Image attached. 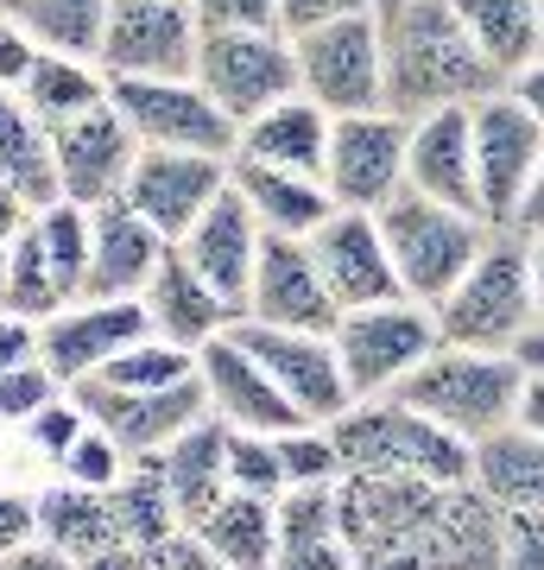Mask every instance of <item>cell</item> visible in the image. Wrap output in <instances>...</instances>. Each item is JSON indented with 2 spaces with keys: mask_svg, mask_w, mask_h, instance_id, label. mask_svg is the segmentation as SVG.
<instances>
[{
  "mask_svg": "<svg viewBox=\"0 0 544 570\" xmlns=\"http://www.w3.org/2000/svg\"><path fill=\"white\" fill-rule=\"evenodd\" d=\"M386 39V108L399 121L437 115V108H475L494 89H506L501 70L482 58L449 0H405L380 20Z\"/></svg>",
  "mask_w": 544,
  "mask_h": 570,
  "instance_id": "6da1fadb",
  "label": "cell"
},
{
  "mask_svg": "<svg viewBox=\"0 0 544 570\" xmlns=\"http://www.w3.org/2000/svg\"><path fill=\"white\" fill-rule=\"evenodd\" d=\"M329 438L343 450V475H418V482H475V444L444 431L437 419L386 400H355L343 419H329Z\"/></svg>",
  "mask_w": 544,
  "mask_h": 570,
  "instance_id": "7a4b0ae2",
  "label": "cell"
},
{
  "mask_svg": "<svg viewBox=\"0 0 544 570\" xmlns=\"http://www.w3.org/2000/svg\"><path fill=\"white\" fill-rule=\"evenodd\" d=\"M520 393H525L520 355H487V348L437 343L393 387V400L424 412V419H437L444 431H456L468 444H482V438H494V431H506L520 419Z\"/></svg>",
  "mask_w": 544,
  "mask_h": 570,
  "instance_id": "3957f363",
  "label": "cell"
},
{
  "mask_svg": "<svg viewBox=\"0 0 544 570\" xmlns=\"http://www.w3.org/2000/svg\"><path fill=\"white\" fill-rule=\"evenodd\" d=\"M437 311L444 343L456 348H487V355H513L520 336L538 324V292H532V242L520 228H494L482 261L449 285Z\"/></svg>",
  "mask_w": 544,
  "mask_h": 570,
  "instance_id": "277c9868",
  "label": "cell"
},
{
  "mask_svg": "<svg viewBox=\"0 0 544 570\" xmlns=\"http://www.w3.org/2000/svg\"><path fill=\"white\" fill-rule=\"evenodd\" d=\"M380 235H386L393 266H399L405 298H418V305H444L449 285L482 261L494 223H482L475 209H449V204L418 197V190H399V197L380 209Z\"/></svg>",
  "mask_w": 544,
  "mask_h": 570,
  "instance_id": "5b68a950",
  "label": "cell"
},
{
  "mask_svg": "<svg viewBox=\"0 0 544 570\" xmlns=\"http://www.w3.org/2000/svg\"><path fill=\"white\" fill-rule=\"evenodd\" d=\"M329 343H336L348 393L355 400H386L431 348L444 343V330H437V311L418 305V298H386V305L343 311Z\"/></svg>",
  "mask_w": 544,
  "mask_h": 570,
  "instance_id": "8992f818",
  "label": "cell"
},
{
  "mask_svg": "<svg viewBox=\"0 0 544 570\" xmlns=\"http://www.w3.org/2000/svg\"><path fill=\"white\" fill-rule=\"evenodd\" d=\"M291 58H298V96H310L323 115H367V108H386L380 13L310 26V32L291 39Z\"/></svg>",
  "mask_w": 544,
  "mask_h": 570,
  "instance_id": "52a82bcc",
  "label": "cell"
},
{
  "mask_svg": "<svg viewBox=\"0 0 544 570\" xmlns=\"http://www.w3.org/2000/svg\"><path fill=\"white\" fill-rule=\"evenodd\" d=\"M108 102L121 108L140 146H171V153H216L235 159L241 127L209 102L197 77H108Z\"/></svg>",
  "mask_w": 544,
  "mask_h": 570,
  "instance_id": "ba28073f",
  "label": "cell"
},
{
  "mask_svg": "<svg viewBox=\"0 0 544 570\" xmlns=\"http://www.w3.org/2000/svg\"><path fill=\"white\" fill-rule=\"evenodd\" d=\"M197 82L235 127L266 115L273 102L298 96V58L285 32H202Z\"/></svg>",
  "mask_w": 544,
  "mask_h": 570,
  "instance_id": "9c48e42d",
  "label": "cell"
},
{
  "mask_svg": "<svg viewBox=\"0 0 544 570\" xmlns=\"http://www.w3.org/2000/svg\"><path fill=\"white\" fill-rule=\"evenodd\" d=\"M405 146H412V121H399L393 108L336 115L329 121V159H323V184H329L336 209H374L380 216L405 190Z\"/></svg>",
  "mask_w": 544,
  "mask_h": 570,
  "instance_id": "30bf717a",
  "label": "cell"
},
{
  "mask_svg": "<svg viewBox=\"0 0 544 570\" xmlns=\"http://www.w3.org/2000/svg\"><path fill=\"white\" fill-rule=\"evenodd\" d=\"M538 159L544 127L513 89H494L487 102H475V197L494 228H513L525 190L538 178Z\"/></svg>",
  "mask_w": 544,
  "mask_h": 570,
  "instance_id": "8fae6325",
  "label": "cell"
},
{
  "mask_svg": "<svg viewBox=\"0 0 544 570\" xmlns=\"http://www.w3.org/2000/svg\"><path fill=\"white\" fill-rule=\"evenodd\" d=\"M89 425H101L127 456H159L171 438H184L190 425L209 419V393H202V374L190 381H171V387H108V381H77L70 387Z\"/></svg>",
  "mask_w": 544,
  "mask_h": 570,
  "instance_id": "7c38bea8",
  "label": "cell"
},
{
  "mask_svg": "<svg viewBox=\"0 0 544 570\" xmlns=\"http://www.w3.org/2000/svg\"><path fill=\"white\" fill-rule=\"evenodd\" d=\"M197 45L190 0H115L96 63L108 77H197Z\"/></svg>",
  "mask_w": 544,
  "mask_h": 570,
  "instance_id": "4fadbf2b",
  "label": "cell"
},
{
  "mask_svg": "<svg viewBox=\"0 0 544 570\" xmlns=\"http://www.w3.org/2000/svg\"><path fill=\"white\" fill-rule=\"evenodd\" d=\"M235 336H241V348L279 381V393L310 425H329V419H343L355 406L329 336H317V330H273V324H254V317H241Z\"/></svg>",
  "mask_w": 544,
  "mask_h": 570,
  "instance_id": "5bb4252c",
  "label": "cell"
},
{
  "mask_svg": "<svg viewBox=\"0 0 544 570\" xmlns=\"http://www.w3.org/2000/svg\"><path fill=\"white\" fill-rule=\"evenodd\" d=\"M140 336H152L140 298H70L58 317L39 324V362L63 387H77V381L101 374L121 348H133Z\"/></svg>",
  "mask_w": 544,
  "mask_h": 570,
  "instance_id": "9a60e30c",
  "label": "cell"
},
{
  "mask_svg": "<svg viewBox=\"0 0 544 570\" xmlns=\"http://www.w3.org/2000/svg\"><path fill=\"white\" fill-rule=\"evenodd\" d=\"M228 190V159L216 153H171V146H140V159L127 171V204L159 228L165 242H184L197 216Z\"/></svg>",
  "mask_w": 544,
  "mask_h": 570,
  "instance_id": "2e32d148",
  "label": "cell"
},
{
  "mask_svg": "<svg viewBox=\"0 0 544 570\" xmlns=\"http://www.w3.org/2000/svg\"><path fill=\"white\" fill-rule=\"evenodd\" d=\"M247 317L254 324H273V330H317V336H329V330L343 324V305L329 298L310 242H298V235H266L254 285H247Z\"/></svg>",
  "mask_w": 544,
  "mask_h": 570,
  "instance_id": "e0dca14e",
  "label": "cell"
},
{
  "mask_svg": "<svg viewBox=\"0 0 544 570\" xmlns=\"http://www.w3.org/2000/svg\"><path fill=\"white\" fill-rule=\"evenodd\" d=\"M310 254H317V273H323L329 298L343 311L405 298L399 266L386 254V235H380V216H374V209H336V216L310 235Z\"/></svg>",
  "mask_w": 544,
  "mask_h": 570,
  "instance_id": "ac0fdd59",
  "label": "cell"
},
{
  "mask_svg": "<svg viewBox=\"0 0 544 570\" xmlns=\"http://www.w3.org/2000/svg\"><path fill=\"white\" fill-rule=\"evenodd\" d=\"M51 146H58L63 197L82 204V209L115 204V197L127 190L133 159H140V140H133V127L121 121L115 102H101V108H89V115H77V121L51 127Z\"/></svg>",
  "mask_w": 544,
  "mask_h": 570,
  "instance_id": "d6986e66",
  "label": "cell"
},
{
  "mask_svg": "<svg viewBox=\"0 0 544 570\" xmlns=\"http://www.w3.org/2000/svg\"><path fill=\"white\" fill-rule=\"evenodd\" d=\"M197 374H202V393H209V419H222L228 431H291V425H310V419H304V412L279 393V381H273V374H266V367L241 348L235 330L216 336L209 348H197Z\"/></svg>",
  "mask_w": 544,
  "mask_h": 570,
  "instance_id": "ffe728a7",
  "label": "cell"
},
{
  "mask_svg": "<svg viewBox=\"0 0 544 570\" xmlns=\"http://www.w3.org/2000/svg\"><path fill=\"white\" fill-rule=\"evenodd\" d=\"M405 190L482 216V197H475V108H437V115H418V121H412Z\"/></svg>",
  "mask_w": 544,
  "mask_h": 570,
  "instance_id": "44dd1931",
  "label": "cell"
},
{
  "mask_svg": "<svg viewBox=\"0 0 544 570\" xmlns=\"http://www.w3.org/2000/svg\"><path fill=\"white\" fill-rule=\"evenodd\" d=\"M260 242H266V228L254 223L241 190L228 184L222 197L197 216V228L178 242V254L235 305V317H247V285H254V266H260Z\"/></svg>",
  "mask_w": 544,
  "mask_h": 570,
  "instance_id": "7402d4cb",
  "label": "cell"
},
{
  "mask_svg": "<svg viewBox=\"0 0 544 570\" xmlns=\"http://www.w3.org/2000/svg\"><path fill=\"white\" fill-rule=\"evenodd\" d=\"M140 305H146L152 336L190 348V355H197V348H209L216 336H228V330L241 324V317H235V305H228L222 292H216V285H209L197 266L178 254V242H171V254L159 261V273L146 279Z\"/></svg>",
  "mask_w": 544,
  "mask_h": 570,
  "instance_id": "603a6c76",
  "label": "cell"
},
{
  "mask_svg": "<svg viewBox=\"0 0 544 570\" xmlns=\"http://www.w3.org/2000/svg\"><path fill=\"white\" fill-rule=\"evenodd\" d=\"M96 223V242H89V279H82V298H140L146 279L159 273V261L171 254L159 228L146 223L140 209L115 197V204L89 209Z\"/></svg>",
  "mask_w": 544,
  "mask_h": 570,
  "instance_id": "cb8c5ba5",
  "label": "cell"
},
{
  "mask_svg": "<svg viewBox=\"0 0 544 570\" xmlns=\"http://www.w3.org/2000/svg\"><path fill=\"white\" fill-rule=\"evenodd\" d=\"M228 184L241 190V204L254 209V223L266 235H298V242H310L336 216L329 184L304 178V171H279V165H260V159H228Z\"/></svg>",
  "mask_w": 544,
  "mask_h": 570,
  "instance_id": "d4e9b609",
  "label": "cell"
},
{
  "mask_svg": "<svg viewBox=\"0 0 544 570\" xmlns=\"http://www.w3.org/2000/svg\"><path fill=\"white\" fill-rule=\"evenodd\" d=\"M329 121L310 96H285L273 102L266 115L241 127V146L235 159H260V165H279V171H304V178H323V159H329Z\"/></svg>",
  "mask_w": 544,
  "mask_h": 570,
  "instance_id": "484cf974",
  "label": "cell"
},
{
  "mask_svg": "<svg viewBox=\"0 0 544 570\" xmlns=\"http://www.w3.org/2000/svg\"><path fill=\"white\" fill-rule=\"evenodd\" d=\"M152 463H159L165 489H171L178 520L197 527L202 513L228 494V425L222 419H202V425H190L184 438H171Z\"/></svg>",
  "mask_w": 544,
  "mask_h": 570,
  "instance_id": "4316f807",
  "label": "cell"
},
{
  "mask_svg": "<svg viewBox=\"0 0 544 570\" xmlns=\"http://www.w3.org/2000/svg\"><path fill=\"white\" fill-rule=\"evenodd\" d=\"M0 184L26 197V209H44L63 197L51 127L20 102V89H0Z\"/></svg>",
  "mask_w": 544,
  "mask_h": 570,
  "instance_id": "83f0119b",
  "label": "cell"
},
{
  "mask_svg": "<svg viewBox=\"0 0 544 570\" xmlns=\"http://www.w3.org/2000/svg\"><path fill=\"white\" fill-rule=\"evenodd\" d=\"M190 532L235 570H273V558H279V508L247 489H228Z\"/></svg>",
  "mask_w": 544,
  "mask_h": 570,
  "instance_id": "f1b7e54d",
  "label": "cell"
},
{
  "mask_svg": "<svg viewBox=\"0 0 544 570\" xmlns=\"http://www.w3.org/2000/svg\"><path fill=\"white\" fill-rule=\"evenodd\" d=\"M475 489L506 513L544 508V438L525 431L520 419L494 438H482L475 444Z\"/></svg>",
  "mask_w": 544,
  "mask_h": 570,
  "instance_id": "f546056e",
  "label": "cell"
},
{
  "mask_svg": "<svg viewBox=\"0 0 544 570\" xmlns=\"http://www.w3.org/2000/svg\"><path fill=\"white\" fill-rule=\"evenodd\" d=\"M39 539L58 546L63 558H77V564H89L108 546H121V520H115L108 489H82V482L44 489L39 494Z\"/></svg>",
  "mask_w": 544,
  "mask_h": 570,
  "instance_id": "4dcf8cb0",
  "label": "cell"
},
{
  "mask_svg": "<svg viewBox=\"0 0 544 570\" xmlns=\"http://www.w3.org/2000/svg\"><path fill=\"white\" fill-rule=\"evenodd\" d=\"M20 102L39 115L44 127H63L108 102V70L96 58H70V51H39L20 77Z\"/></svg>",
  "mask_w": 544,
  "mask_h": 570,
  "instance_id": "1f68e13d",
  "label": "cell"
},
{
  "mask_svg": "<svg viewBox=\"0 0 544 570\" xmlns=\"http://www.w3.org/2000/svg\"><path fill=\"white\" fill-rule=\"evenodd\" d=\"M449 7L468 26V39L482 45V58L501 70V82H513L532 58H544L538 7L532 0H449Z\"/></svg>",
  "mask_w": 544,
  "mask_h": 570,
  "instance_id": "d6a6232c",
  "label": "cell"
},
{
  "mask_svg": "<svg viewBox=\"0 0 544 570\" xmlns=\"http://www.w3.org/2000/svg\"><path fill=\"white\" fill-rule=\"evenodd\" d=\"M108 501H115L121 539H133V546H146V551H165L184 532L178 508H171V489H165V475H159V463H152V456H133V463H127V475L108 489Z\"/></svg>",
  "mask_w": 544,
  "mask_h": 570,
  "instance_id": "836d02e7",
  "label": "cell"
},
{
  "mask_svg": "<svg viewBox=\"0 0 544 570\" xmlns=\"http://www.w3.org/2000/svg\"><path fill=\"white\" fill-rule=\"evenodd\" d=\"M115 0H26L20 26L32 32L39 51H70V58H101Z\"/></svg>",
  "mask_w": 544,
  "mask_h": 570,
  "instance_id": "e575fe53",
  "label": "cell"
},
{
  "mask_svg": "<svg viewBox=\"0 0 544 570\" xmlns=\"http://www.w3.org/2000/svg\"><path fill=\"white\" fill-rule=\"evenodd\" d=\"M63 305H70V292L58 285V273H51V261H44L39 228L26 223L20 235H13V247H7V311L44 324V317H58Z\"/></svg>",
  "mask_w": 544,
  "mask_h": 570,
  "instance_id": "d590c367",
  "label": "cell"
},
{
  "mask_svg": "<svg viewBox=\"0 0 544 570\" xmlns=\"http://www.w3.org/2000/svg\"><path fill=\"white\" fill-rule=\"evenodd\" d=\"M32 228H39L44 242V261L58 273V285L70 298H82V279H89V242H96V223H89V209L58 197V204L32 209Z\"/></svg>",
  "mask_w": 544,
  "mask_h": 570,
  "instance_id": "8d00e7d4",
  "label": "cell"
},
{
  "mask_svg": "<svg viewBox=\"0 0 544 570\" xmlns=\"http://www.w3.org/2000/svg\"><path fill=\"white\" fill-rule=\"evenodd\" d=\"M197 374V355L165 336H140L133 348H121L115 362L89 374V381H108V387H171V381H190Z\"/></svg>",
  "mask_w": 544,
  "mask_h": 570,
  "instance_id": "74e56055",
  "label": "cell"
},
{
  "mask_svg": "<svg viewBox=\"0 0 544 570\" xmlns=\"http://www.w3.org/2000/svg\"><path fill=\"white\" fill-rule=\"evenodd\" d=\"M228 489L266 494V501H279V494L291 489L273 431H228Z\"/></svg>",
  "mask_w": 544,
  "mask_h": 570,
  "instance_id": "f35d334b",
  "label": "cell"
},
{
  "mask_svg": "<svg viewBox=\"0 0 544 570\" xmlns=\"http://www.w3.org/2000/svg\"><path fill=\"white\" fill-rule=\"evenodd\" d=\"M279 438V463H285V482L304 489V482H343V450L329 438V425H291V431H273Z\"/></svg>",
  "mask_w": 544,
  "mask_h": 570,
  "instance_id": "ab89813d",
  "label": "cell"
},
{
  "mask_svg": "<svg viewBox=\"0 0 544 570\" xmlns=\"http://www.w3.org/2000/svg\"><path fill=\"white\" fill-rule=\"evenodd\" d=\"M127 463H133V456H127V450L115 444L101 425H89L77 444H70V456H63V482H82V489H115V482L127 475Z\"/></svg>",
  "mask_w": 544,
  "mask_h": 570,
  "instance_id": "60d3db41",
  "label": "cell"
},
{
  "mask_svg": "<svg viewBox=\"0 0 544 570\" xmlns=\"http://www.w3.org/2000/svg\"><path fill=\"white\" fill-rule=\"evenodd\" d=\"M58 393H63V381L44 362L7 367V374H0V419H20V425H26V419H32V412H44Z\"/></svg>",
  "mask_w": 544,
  "mask_h": 570,
  "instance_id": "b9f144b4",
  "label": "cell"
},
{
  "mask_svg": "<svg viewBox=\"0 0 544 570\" xmlns=\"http://www.w3.org/2000/svg\"><path fill=\"white\" fill-rule=\"evenodd\" d=\"M202 32H279V0H190Z\"/></svg>",
  "mask_w": 544,
  "mask_h": 570,
  "instance_id": "7bdbcfd3",
  "label": "cell"
},
{
  "mask_svg": "<svg viewBox=\"0 0 544 570\" xmlns=\"http://www.w3.org/2000/svg\"><path fill=\"white\" fill-rule=\"evenodd\" d=\"M26 431H32V444H39L44 456H58V463H63V456H70V444L89 431V412H82L77 400H70V387H63L44 412H32V419H26Z\"/></svg>",
  "mask_w": 544,
  "mask_h": 570,
  "instance_id": "ee69618b",
  "label": "cell"
},
{
  "mask_svg": "<svg viewBox=\"0 0 544 570\" xmlns=\"http://www.w3.org/2000/svg\"><path fill=\"white\" fill-rule=\"evenodd\" d=\"M501 570H544V508L506 513V551Z\"/></svg>",
  "mask_w": 544,
  "mask_h": 570,
  "instance_id": "f6af8a7d",
  "label": "cell"
},
{
  "mask_svg": "<svg viewBox=\"0 0 544 570\" xmlns=\"http://www.w3.org/2000/svg\"><path fill=\"white\" fill-rule=\"evenodd\" d=\"M355 13H374V0H279V32L298 39V32H310V26L355 20Z\"/></svg>",
  "mask_w": 544,
  "mask_h": 570,
  "instance_id": "bcb514c9",
  "label": "cell"
},
{
  "mask_svg": "<svg viewBox=\"0 0 544 570\" xmlns=\"http://www.w3.org/2000/svg\"><path fill=\"white\" fill-rule=\"evenodd\" d=\"M32 539H39V501L0 489V558H13V551L32 546Z\"/></svg>",
  "mask_w": 544,
  "mask_h": 570,
  "instance_id": "7dc6e473",
  "label": "cell"
},
{
  "mask_svg": "<svg viewBox=\"0 0 544 570\" xmlns=\"http://www.w3.org/2000/svg\"><path fill=\"white\" fill-rule=\"evenodd\" d=\"M273 570H355V558H348L343 532H336V539H310V546H279Z\"/></svg>",
  "mask_w": 544,
  "mask_h": 570,
  "instance_id": "c3c4849f",
  "label": "cell"
},
{
  "mask_svg": "<svg viewBox=\"0 0 544 570\" xmlns=\"http://www.w3.org/2000/svg\"><path fill=\"white\" fill-rule=\"evenodd\" d=\"M39 58V45H32V32H26L13 13H0V89H20L26 63Z\"/></svg>",
  "mask_w": 544,
  "mask_h": 570,
  "instance_id": "681fc988",
  "label": "cell"
},
{
  "mask_svg": "<svg viewBox=\"0 0 544 570\" xmlns=\"http://www.w3.org/2000/svg\"><path fill=\"white\" fill-rule=\"evenodd\" d=\"M26 362H39V324L0 311V374H7V367H26Z\"/></svg>",
  "mask_w": 544,
  "mask_h": 570,
  "instance_id": "f907efd6",
  "label": "cell"
},
{
  "mask_svg": "<svg viewBox=\"0 0 544 570\" xmlns=\"http://www.w3.org/2000/svg\"><path fill=\"white\" fill-rule=\"evenodd\" d=\"M159 570H235V564H222V558H216V551L202 546L197 532L184 527L178 539H171V546L159 551Z\"/></svg>",
  "mask_w": 544,
  "mask_h": 570,
  "instance_id": "816d5d0a",
  "label": "cell"
},
{
  "mask_svg": "<svg viewBox=\"0 0 544 570\" xmlns=\"http://www.w3.org/2000/svg\"><path fill=\"white\" fill-rule=\"evenodd\" d=\"M82 570H159V551H146V546H133V539H121V546L96 551Z\"/></svg>",
  "mask_w": 544,
  "mask_h": 570,
  "instance_id": "f5cc1de1",
  "label": "cell"
},
{
  "mask_svg": "<svg viewBox=\"0 0 544 570\" xmlns=\"http://www.w3.org/2000/svg\"><path fill=\"white\" fill-rule=\"evenodd\" d=\"M7 570H82L77 558H63L58 546H44V539H32V546H20L13 558H0Z\"/></svg>",
  "mask_w": 544,
  "mask_h": 570,
  "instance_id": "db71d44e",
  "label": "cell"
},
{
  "mask_svg": "<svg viewBox=\"0 0 544 570\" xmlns=\"http://www.w3.org/2000/svg\"><path fill=\"white\" fill-rule=\"evenodd\" d=\"M506 89H513V96H520L525 108H532V115H538V127H544V58H532L520 70V77L506 82Z\"/></svg>",
  "mask_w": 544,
  "mask_h": 570,
  "instance_id": "11a10c76",
  "label": "cell"
},
{
  "mask_svg": "<svg viewBox=\"0 0 544 570\" xmlns=\"http://www.w3.org/2000/svg\"><path fill=\"white\" fill-rule=\"evenodd\" d=\"M26 223H32V209H26V197H13V190L0 184V254L13 247V235H20Z\"/></svg>",
  "mask_w": 544,
  "mask_h": 570,
  "instance_id": "9f6ffc18",
  "label": "cell"
},
{
  "mask_svg": "<svg viewBox=\"0 0 544 570\" xmlns=\"http://www.w3.org/2000/svg\"><path fill=\"white\" fill-rule=\"evenodd\" d=\"M513 228H520V235H544V159H538V178H532V190H525Z\"/></svg>",
  "mask_w": 544,
  "mask_h": 570,
  "instance_id": "6f0895ef",
  "label": "cell"
},
{
  "mask_svg": "<svg viewBox=\"0 0 544 570\" xmlns=\"http://www.w3.org/2000/svg\"><path fill=\"white\" fill-rule=\"evenodd\" d=\"M520 425L544 438V374H532V367H525V393H520Z\"/></svg>",
  "mask_w": 544,
  "mask_h": 570,
  "instance_id": "680465c9",
  "label": "cell"
},
{
  "mask_svg": "<svg viewBox=\"0 0 544 570\" xmlns=\"http://www.w3.org/2000/svg\"><path fill=\"white\" fill-rule=\"evenodd\" d=\"M513 355H520V362L532 367V374H544V317H538V324H532V330L520 336V348H513Z\"/></svg>",
  "mask_w": 544,
  "mask_h": 570,
  "instance_id": "91938a15",
  "label": "cell"
},
{
  "mask_svg": "<svg viewBox=\"0 0 544 570\" xmlns=\"http://www.w3.org/2000/svg\"><path fill=\"white\" fill-rule=\"evenodd\" d=\"M532 242V292H538V317H544V235H525Z\"/></svg>",
  "mask_w": 544,
  "mask_h": 570,
  "instance_id": "94428289",
  "label": "cell"
},
{
  "mask_svg": "<svg viewBox=\"0 0 544 570\" xmlns=\"http://www.w3.org/2000/svg\"><path fill=\"white\" fill-rule=\"evenodd\" d=\"M399 7H405V0H374V13H380V20H386V13H399Z\"/></svg>",
  "mask_w": 544,
  "mask_h": 570,
  "instance_id": "6125c7cd",
  "label": "cell"
},
{
  "mask_svg": "<svg viewBox=\"0 0 544 570\" xmlns=\"http://www.w3.org/2000/svg\"><path fill=\"white\" fill-rule=\"evenodd\" d=\"M0 311H7V254H0Z\"/></svg>",
  "mask_w": 544,
  "mask_h": 570,
  "instance_id": "be15d7a7",
  "label": "cell"
},
{
  "mask_svg": "<svg viewBox=\"0 0 544 570\" xmlns=\"http://www.w3.org/2000/svg\"><path fill=\"white\" fill-rule=\"evenodd\" d=\"M20 7H26V0H0V13H13V20H20Z\"/></svg>",
  "mask_w": 544,
  "mask_h": 570,
  "instance_id": "e7e4bbea",
  "label": "cell"
},
{
  "mask_svg": "<svg viewBox=\"0 0 544 570\" xmlns=\"http://www.w3.org/2000/svg\"><path fill=\"white\" fill-rule=\"evenodd\" d=\"M532 7H538V39H544V0H532Z\"/></svg>",
  "mask_w": 544,
  "mask_h": 570,
  "instance_id": "03108f58",
  "label": "cell"
},
{
  "mask_svg": "<svg viewBox=\"0 0 544 570\" xmlns=\"http://www.w3.org/2000/svg\"><path fill=\"white\" fill-rule=\"evenodd\" d=\"M0 570H7V564H0Z\"/></svg>",
  "mask_w": 544,
  "mask_h": 570,
  "instance_id": "003e7915",
  "label": "cell"
}]
</instances>
